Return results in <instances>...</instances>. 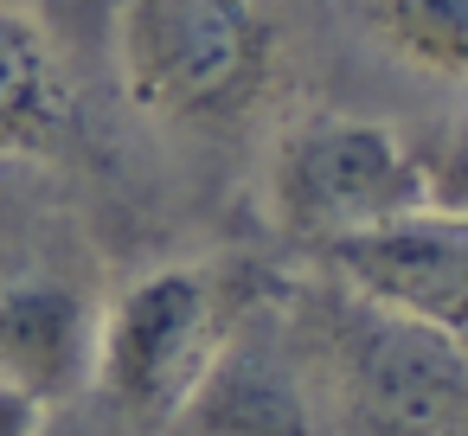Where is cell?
I'll list each match as a JSON object with an SVG mask.
<instances>
[{
  "instance_id": "7a4b0ae2",
  "label": "cell",
  "mask_w": 468,
  "mask_h": 436,
  "mask_svg": "<svg viewBox=\"0 0 468 436\" xmlns=\"http://www.w3.org/2000/svg\"><path fill=\"white\" fill-rule=\"evenodd\" d=\"M231 327H238V295L218 263L148 270L97 314L90 385L135 436H161L180 423L186 398L212 372Z\"/></svg>"
},
{
  "instance_id": "277c9868",
  "label": "cell",
  "mask_w": 468,
  "mask_h": 436,
  "mask_svg": "<svg viewBox=\"0 0 468 436\" xmlns=\"http://www.w3.org/2000/svg\"><path fill=\"white\" fill-rule=\"evenodd\" d=\"M314 257L378 314L462 334L468 295V218L455 199H423L410 212L372 218L346 238L314 244Z\"/></svg>"
},
{
  "instance_id": "ba28073f",
  "label": "cell",
  "mask_w": 468,
  "mask_h": 436,
  "mask_svg": "<svg viewBox=\"0 0 468 436\" xmlns=\"http://www.w3.org/2000/svg\"><path fill=\"white\" fill-rule=\"evenodd\" d=\"M372 7V33L378 46L436 78V84H455L462 65H468V0H366Z\"/></svg>"
},
{
  "instance_id": "8992f818",
  "label": "cell",
  "mask_w": 468,
  "mask_h": 436,
  "mask_svg": "<svg viewBox=\"0 0 468 436\" xmlns=\"http://www.w3.org/2000/svg\"><path fill=\"white\" fill-rule=\"evenodd\" d=\"M78 129L71 110V65L58 33L33 14L0 0V154L52 161Z\"/></svg>"
},
{
  "instance_id": "6da1fadb",
  "label": "cell",
  "mask_w": 468,
  "mask_h": 436,
  "mask_svg": "<svg viewBox=\"0 0 468 436\" xmlns=\"http://www.w3.org/2000/svg\"><path fill=\"white\" fill-rule=\"evenodd\" d=\"M110 46L129 103L154 122H225L276 71L263 0H122Z\"/></svg>"
},
{
  "instance_id": "52a82bcc",
  "label": "cell",
  "mask_w": 468,
  "mask_h": 436,
  "mask_svg": "<svg viewBox=\"0 0 468 436\" xmlns=\"http://www.w3.org/2000/svg\"><path fill=\"white\" fill-rule=\"evenodd\" d=\"M186 436H314L308 398L289 372V359L250 334L231 327L212 372L180 410Z\"/></svg>"
},
{
  "instance_id": "9c48e42d",
  "label": "cell",
  "mask_w": 468,
  "mask_h": 436,
  "mask_svg": "<svg viewBox=\"0 0 468 436\" xmlns=\"http://www.w3.org/2000/svg\"><path fill=\"white\" fill-rule=\"evenodd\" d=\"M122 0H39V20L58 33L65 58H90V52H110V20H116Z\"/></svg>"
},
{
  "instance_id": "3957f363",
  "label": "cell",
  "mask_w": 468,
  "mask_h": 436,
  "mask_svg": "<svg viewBox=\"0 0 468 436\" xmlns=\"http://www.w3.org/2000/svg\"><path fill=\"white\" fill-rule=\"evenodd\" d=\"M263 186H270L276 231H289L302 244H327L372 218L442 199L430 186L423 154H410L398 129H385L372 116H340V110H314V116L289 122L270 148Z\"/></svg>"
},
{
  "instance_id": "5b68a950",
  "label": "cell",
  "mask_w": 468,
  "mask_h": 436,
  "mask_svg": "<svg viewBox=\"0 0 468 436\" xmlns=\"http://www.w3.org/2000/svg\"><path fill=\"white\" fill-rule=\"evenodd\" d=\"M90 359H97V308L84 289L58 276H27L0 289V385L52 410L90 385Z\"/></svg>"
}]
</instances>
